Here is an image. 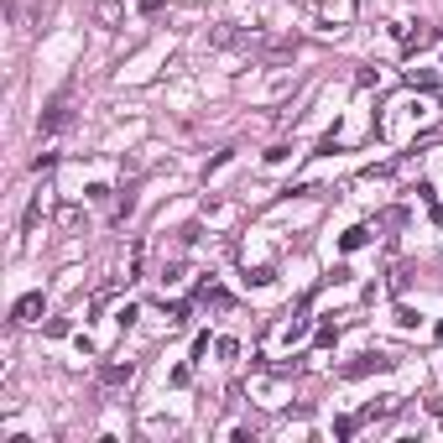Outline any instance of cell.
<instances>
[{"mask_svg": "<svg viewBox=\"0 0 443 443\" xmlns=\"http://www.w3.org/2000/svg\"><path fill=\"white\" fill-rule=\"evenodd\" d=\"M42 308H47V297H42V292H26L21 303L11 308V324H37V313H42Z\"/></svg>", "mask_w": 443, "mask_h": 443, "instance_id": "6da1fadb", "label": "cell"}, {"mask_svg": "<svg viewBox=\"0 0 443 443\" xmlns=\"http://www.w3.org/2000/svg\"><path fill=\"white\" fill-rule=\"evenodd\" d=\"M94 21L99 26H120L126 21V6H120V0H94Z\"/></svg>", "mask_w": 443, "mask_h": 443, "instance_id": "7a4b0ae2", "label": "cell"}, {"mask_svg": "<svg viewBox=\"0 0 443 443\" xmlns=\"http://www.w3.org/2000/svg\"><path fill=\"white\" fill-rule=\"evenodd\" d=\"M199 303H209V308H230V292H224L219 282H199Z\"/></svg>", "mask_w": 443, "mask_h": 443, "instance_id": "3957f363", "label": "cell"}, {"mask_svg": "<svg viewBox=\"0 0 443 443\" xmlns=\"http://www.w3.org/2000/svg\"><path fill=\"white\" fill-rule=\"evenodd\" d=\"M428 42H433V26H422V21H417L407 37H402V52H422Z\"/></svg>", "mask_w": 443, "mask_h": 443, "instance_id": "277c9868", "label": "cell"}, {"mask_svg": "<svg viewBox=\"0 0 443 443\" xmlns=\"http://www.w3.org/2000/svg\"><path fill=\"white\" fill-rule=\"evenodd\" d=\"M350 16H355V0H324V21H350Z\"/></svg>", "mask_w": 443, "mask_h": 443, "instance_id": "5b68a950", "label": "cell"}, {"mask_svg": "<svg viewBox=\"0 0 443 443\" xmlns=\"http://www.w3.org/2000/svg\"><path fill=\"white\" fill-rule=\"evenodd\" d=\"M386 365H391L386 355H360V360L350 365V375H365V371H386Z\"/></svg>", "mask_w": 443, "mask_h": 443, "instance_id": "8992f818", "label": "cell"}, {"mask_svg": "<svg viewBox=\"0 0 443 443\" xmlns=\"http://www.w3.org/2000/svg\"><path fill=\"white\" fill-rule=\"evenodd\" d=\"M130 375H136V365H130V360H126V365H105V381H110V386H126Z\"/></svg>", "mask_w": 443, "mask_h": 443, "instance_id": "52a82bcc", "label": "cell"}, {"mask_svg": "<svg viewBox=\"0 0 443 443\" xmlns=\"http://www.w3.org/2000/svg\"><path fill=\"white\" fill-rule=\"evenodd\" d=\"M365 235H371V230H350V235H344V250H360V245H365Z\"/></svg>", "mask_w": 443, "mask_h": 443, "instance_id": "ba28073f", "label": "cell"}]
</instances>
